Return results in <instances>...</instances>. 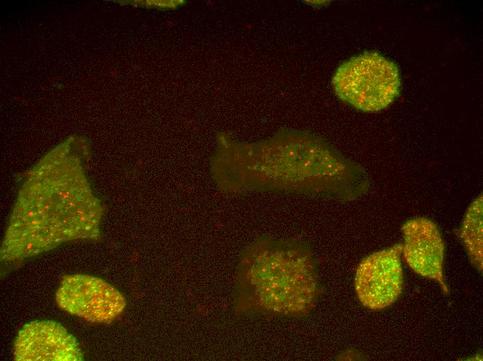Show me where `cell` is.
<instances>
[{
    "instance_id": "obj_9",
    "label": "cell",
    "mask_w": 483,
    "mask_h": 361,
    "mask_svg": "<svg viewBox=\"0 0 483 361\" xmlns=\"http://www.w3.org/2000/svg\"><path fill=\"white\" fill-rule=\"evenodd\" d=\"M482 195L469 205L459 230L460 238L471 263L479 270L483 265Z\"/></svg>"
},
{
    "instance_id": "obj_4",
    "label": "cell",
    "mask_w": 483,
    "mask_h": 361,
    "mask_svg": "<svg viewBox=\"0 0 483 361\" xmlns=\"http://www.w3.org/2000/svg\"><path fill=\"white\" fill-rule=\"evenodd\" d=\"M332 83L339 99L368 112L386 108L400 88L397 66L377 52H365L342 63Z\"/></svg>"
},
{
    "instance_id": "obj_8",
    "label": "cell",
    "mask_w": 483,
    "mask_h": 361,
    "mask_svg": "<svg viewBox=\"0 0 483 361\" xmlns=\"http://www.w3.org/2000/svg\"><path fill=\"white\" fill-rule=\"evenodd\" d=\"M404 242L402 256L418 275L437 282L448 293L443 276L445 245L437 226L430 219L418 217L402 226Z\"/></svg>"
},
{
    "instance_id": "obj_2",
    "label": "cell",
    "mask_w": 483,
    "mask_h": 361,
    "mask_svg": "<svg viewBox=\"0 0 483 361\" xmlns=\"http://www.w3.org/2000/svg\"><path fill=\"white\" fill-rule=\"evenodd\" d=\"M253 147L244 170L256 176V187L345 199L367 189L364 171L312 133L282 129Z\"/></svg>"
},
{
    "instance_id": "obj_3",
    "label": "cell",
    "mask_w": 483,
    "mask_h": 361,
    "mask_svg": "<svg viewBox=\"0 0 483 361\" xmlns=\"http://www.w3.org/2000/svg\"><path fill=\"white\" fill-rule=\"evenodd\" d=\"M237 282L238 304L247 311L301 317L317 297L311 251L296 241L266 237L255 242L241 260Z\"/></svg>"
},
{
    "instance_id": "obj_1",
    "label": "cell",
    "mask_w": 483,
    "mask_h": 361,
    "mask_svg": "<svg viewBox=\"0 0 483 361\" xmlns=\"http://www.w3.org/2000/svg\"><path fill=\"white\" fill-rule=\"evenodd\" d=\"M35 167L14 205L1 262H21L76 240H99L103 207L76 162Z\"/></svg>"
},
{
    "instance_id": "obj_5",
    "label": "cell",
    "mask_w": 483,
    "mask_h": 361,
    "mask_svg": "<svg viewBox=\"0 0 483 361\" xmlns=\"http://www.w3.org/2000/svg\"><path fill=\"white\" fill-rule=\"evenodd\" d=\"M58 305L92 323L109 324L124 310L126 301L114 286L90 275L62 277L56 293Z\"/></svg>"
},
{
    "instance_id": "obj_7",
    "label": "cell",
    "mask_w": 483,
    "mask_h": 361,
    "mask_svg": "<svg viewBox=\"0 0 483 361\" xmlns=\"http://www.w3.org/2000/svg\"><path fill=\"white\" fill-rule=\"evenodd\" d=\"M15 361H82L76 339L60 324L51 320L27 323L14 342Z\"/></svg>"
},
{
    "instance_id": "obj_6",
    "label": "cell",
    "mask_w": 483,
    "mask_h": 361,
    "mask_svg": "<svg viewBox=\"0 0 483 361\" xmlns=\"http://www.w3.org/2000/svg\"><path fill=\"white\" fill-rule=\"evenodd\" d=\"M402 244L376 251L359 264L355 277L357 296L362 304L373 310L392 305L403 289Z\"/></svg>"
}]
</instances>
